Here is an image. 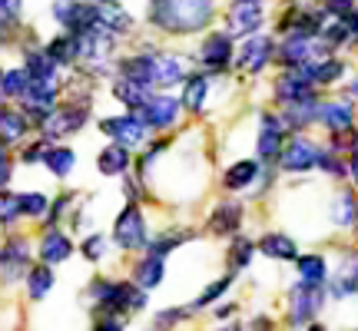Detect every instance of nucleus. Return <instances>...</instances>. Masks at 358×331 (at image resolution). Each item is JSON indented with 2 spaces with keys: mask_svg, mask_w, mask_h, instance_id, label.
I'll return each instance as SVG.
<instances>
[{
  "mask_svg": "<svg viewBox=\"0 0 358 331\" xmlns=\"http://www.w3.org/2000/svg\"><path fill=\"white\" fill-rule=\"evenodd\" d=\"M213 17V0H153V24L189 34Z\"/></svg>",
  "mask_w": 358,
  "mask_h": 331,
  "instance_id": "f257e3e1",
  "label": "nucleus"
},
{
  "mask_svg": "<svg viewBox=\"0 0 358 331\" xmlns=\"http://www.w3.org/2000/svg\"><path fill=\"white\" fill-rule=\"evenodd\" d=\"M103 133H110L120 146H140L146 140V123L140 116H113L103 119Z\"/></svg>",
  "mask_w": 358,
  "mask_h": 331,
  "instance_id": "f03ea898",
  "label": "nucleus"
},
{
  "mask_svg": "<svg viewBox=\"0 0 358 331\" xmlns=\"http://www.w3.org/2000/svg\"><path fill=\"white\" fill-rule=\"evenodd\" d=\"M176 113H179V103L173 96H150V100L140 106V119L146 126H173L176 123Z\"/></svg>",
  "mask_w": 358,
  "mask_h": 331,
  "instance_id": "7ed1b4c3",
  "label": "nucleus"
},
{
  "mask_svg": "<svg viewBox=\"0 0 358 331\" xmlns=\"http://www.w3.org/2000/svg\"><path fill=\"white\" fill-rule=\"evenodd\" d=\"M53 17H57V20H60L64 27L87 30V27L96 24V7H90V3H77V0H57Z\"/></svg>",
  "mask_w": 358,
  "mask_h": 331,
  "instance_id": "20e7f679",
  "label": "nucleus"
},
{
  "mask_svg": "<svg viewBox=\"0 0 358 331\" xmlns=\"http://www.w3.org/2000/svg\"><path fill=\"white\" fill-rule=\"evenodd\" d=\"M143 239H146L143 216H140V209H133V205H129L127 212L116 219V242L123 245V249H140Z\"/></svg>",
  "mask_w": 358,
  "mask_h": 331,
  "instance_id": "39448f33",
  "label": "nucleus"
},
{
  "mask_svg": "<svg viewBox=\"0 0 358 331\" xmlns=\"http://www.w3.org/2000/svg\"><path fill=\"white\" fill-rule=\"evenodd\" d=\"M282 166L289 169V172H302V169H312V166H319V146L308 140H295L285 156H282Z\"/></svg>",
  "mask_w": 358,
  "mask_h": 331,
  "instance_id": "423d86ee",
  "label": "nucleus"
},
{
  "mask_svg": "<svg viewBox=\"0 0 358 331\" xmlns=\"http://www.w3.org/2000/svg\"><path fill=\"white\" fill-rule=\"evenodd\" d=\"M319 302H322L319 285H299L292 292V321L295 325H302V321L312 318V315L319 311Z\"/></svg>",
  "mask_w": 358,
  "mask_h": 331,
  "instance_id": "0eeeda50",
  "label": "nucleus"
},
{
  "mask_svg": "<svg viewBox=\"0 0 358 331\" xmlns=\"http://www.w3.org/2000/svg\"><path fill=\"white\" fill-rule=\"evenodd\" d=\"M186 60L182 57H153V87H169V83H179V80L186 77Z\"/></svg>",
  "mask_w": 358,
  "mask_h": 331,
  "instance_id": "6e6552de",
  "label": "nucleus"
},
{
  "mask_svg": "<svg viewBox=\"0 0 358 331\" xmlns=\"http://www.w3.org/2000/svg\"><path fill=\"white\" fill-rule=\"evenodd\" d=\"M27 106H34V110H47L53 106V96H57V77H30L27 80Z\"/></svg>",
  "mask_w": 358,
  "mask_h": 331,
  "instance_id": "1a4fd4ad",
  "label": "nucleus"
},
{
  "mask_svg": "<svg viewBox=\"0 0 358 331\" xmlns=\"http://www.w3.org/2000/svg\"><path fill=\"white\" fill-rule=\"evenodd\" d=\"M83 126V110L80 106H64V110H57L43 119V129L53 133V136H60V133H73V129Z\"/></svg>",
  "mask_w": 358,
  "mask_h": 331,
  "instance_id": "9d476101",
  "label": "nucleus"
},
{
  "mask_svg": "<svg viewBox=\"0 0 358 331\" xmlns=\"http://www.w3.org/2000/svg\"><path fill=\"white\" fill-rule=\"evenodd\" d=\"M268 57H272V40L252 37V40H245L243 53H239V66H245V70H262Z\"/></svg>",
  "mask_w": 358,
  "mask_h": 331,
  "instance_id": "9b49d317",
  "label": "nucleus"
},
{
  "mask_svg": "<svg viewBox=\"0 0 358 331\" xmlns=\"http://www.w3.org/2000/svg\"><path fill=\"white\" fill-rule=\"evenodd\" d=\"M203 64L206 66H213V70H222V66L229 64V57H232V43L226 34H216V37H209L203 43Z\"/></svg>",
  "mask_w": 358,
  "mask_h": 331,
  "instance_id": "f8f14e48",
  "label": "nucleus"
},
{
  "mask_svg": "<svg viewBox=\"0 0 358 331\" xmlns=\"http://www.w3.org/2000/svg\"><path fill=\"white\" fill-rule=\"evenodd\" d=\"M232 30H239V34H249V30H256L262 24V10H259V0H239V7L232 10L229 17Z\"/></svg>",
  "mask_w": 358,
  "mask_h": 331,
  "instance_id": "ddd939ff",
  "label": "nucleus"
},
{
  "mask_svg": "<svg viewBox=\"0 0 358 331\" xmlns=\"http://www.w3.org/2000/svg\"><path fill=\"white\" fill-rule=\"evenodd\" d=\"M282 146V123L275 116H262V133H259V156H275Z\"/></svg>",
  "mask_w": 358,
  "mask_h": 331,
  "instance_id": "4468645a",
  "label": "nucleus"
},
{
  "mask_svg": "<svg viewBox=\"0 0 358 331\" xmlns=\"http://www.w3.org/2000/svg\"><path fill=\"white\" fill-rule=\"evenodd\" d=\"M319 116L332 133H348L352 129V110H348L345 103H329V106L319 110Z\"/></svg>",
  "mask_w": 358,
  "mask_h": 331,
  "instance_id": "2eb2a0df",
  "label": "nucleus"
},
{
  "mask_svg": "<svg viewBox=\"0 0 358 331\" xmlns=\"http://www.w3.org/2000/svg\"><path fill=\"white\" fill-rule=\"evenodd\" d=\"M96 24H103L106 30H129L133 17L123 7H116V3H100L96 7Z\"/></svg>",
  "mask_w": 358,
  "mask_h": 331,
  "instance_id": "dca6fc26",
  "label": "nucleus"
},
{
  "mask_svg": "<svg viewBox=\"0 0 358 331\" xmlns=\"http://www.w3.org/2000/svg\"><path fill=\"white\" fill-rule=\"evenodd\" d=\"M129 163V153H127V146H106L100 153V172H106V176H120L123 169H127Z\"/></svg>",
  "mask_w": 358,
  "mask_h": 331,
  "instance_id": "f3484780",
  "label": "nucleus"
},
{
  "mask_svg": "<svg viewBox=\"0 0 358 331\" xmlns=\"http://www.w3.org/2000/svg\"><path fill=\"white\" fill-rule=\"evenodd\" d=\"M275 96H279L282 103H295V100H302V96H312V89H308L306 80L292 77V73H285V77L275 83Z\"/></svg>",
  "mask_w": 358,
  "mask_h": 331,
  "instance_id": "a211bd4d",
  "label": "nucleus"
},
{
  "mask_svg": "<svg viewBox=\"0 0 358 331\" xmlns=\"http://www.w3.org/2000/svg\"><path fill=\"white\" fill-rule=\"evenodd\" d=\"M259 249H262L268 258H295V252H299L292 239H285V235H275V232H272V235H266V239L259 242Z\"/></svg>",
  "mask_w": 358,
  "mask_h": 331,
  "instance_id": "6ab92c4d",
  "label": "nucleus"
},
{
  "mask_svg": "<svg viewBox=\"0 0 358 331\" xmlns=\"http://www.w3.org/2000/svg\"><path fill=\"white\" fill-rule=\"evenodd\" d=\"M239 219H243L239 203H226L213 212V229L216 232H232V229H239Z\"/></svg>",
  "mask_w": 358,
  "mask_h": 331,
  "instance_id": "aec40b11",
  "label": "nucleus"
},
{
  "mask_svg": "<svg viewBox=\"0 0 358 331\" xmlns=\"http://www.w3.org/2000/svg\"><path fill=\"white\" fill-rule=\"evenodd\" d=\"M123 73L129 80H136L143 87H153V57H133L123 64Z\"/></svg>",
  "mask_w": 358,
  "mask_h": 331,
  "instance_id": "412c9836",
  "label": "nucleus"
},
{
  "mask_svg": "<svg viewBox=\"0 0 358 331\" xmlns=\"http://www.w3.org/2000/svg\"><path fill=\"white\" fill-rule=\"evenodd\" d=\"M136 281L143 288H156L163 281V255H150L140 268H136Z\"/></svg>",
  "mask_w": 358,
  "mask_h": 331,
  "instance_id": "4be33fe9",
  "label": "nucleus"
},
{
  "mask_svg": "<svg viewBox=\"0 0 358 331\" xmlns=\"http://www.w3.org/2000/svg\"><path fill=\"white\" fill-rule=\"evenodd\" d=\"M40 255H43V262H64L66 255H70V242H66L60 232H47V239L40 245Z\"/></svg>",
  "mask_w": 358,
  "mask_h": 331,
  "instance_id": "5701e85b",
  "label": "nucleus"
},
{
  "mask_svg": "<svg viewBox=\"0 0 358 331\" xmlns=\"http://www.w3.org/2000/svg\"><path fill=\"white\" fill-rule=\"evenodd\" d=\"M299 272H302V285H322L325 281V258L306 255V258H299Z\"/></svg>",
  "mask_w": 358,
  "mask_h": 331,
  "instance_id": "b1692460",
  "label": "nucleus"
},
{
  "mask_svg": "<svg viewBox=\"0 0 358 331\" xmlns=\"http://www.w3.org/2000/svg\"><path fill=\"white\" fill-rule=\"evenodd\" d=\"M73 159H77V156L70 153V149H64V146H53V149L43 153V163L53 169V176H66V172L73 169Z\"/></svg>",
  "mask_w": 358,
  "mask_h": 331,
  "instance_id": "393cba45",
  "label": "nucleus"
},
{
  "mask_svg": "<svg viewBox=\"0 0 358 331\" xmlns=\"http://www.w3.org/2000/svg\"><path fill=\"white\" fill-rule=\"evenodd\" d=\"M256 176H259V166L245 159V163H236L229 172H226V186H229V189H243V186H249Z\"/></svg>",
  "mask_w": 358,
  "mask_h": 331,
  "instance_id": "a878e982",
  "label": "nucleus"
},
{
  "mask_svg": "<svg viewBox=\"0 0 358 331\" xmlns=\"http://www.w3.org/2000/svg\"><path fill=\"white\" fill-rule=\"evenodd\" d=\"M116 96H120V100L123 103H129V106H133V110H140L143 103L150 100V96H146V87H143V83H136V80H123V83H116Z\"/></svg>",
  "mask_w": 358,
  "mask_h": 331,
  "instance_id": "bb28decb",
  "label": "nucleus"
},
{
  "mask_svg": "<svg viewBox=\"0 0 358 331\" xmlns=\"http://www.w3.org/2000/svg\"><path fill=\"white\" fill-rule=\"evenodd\" d=\"M348 292H358V258H348L338 279H335V295H348Z\"/></svg>",
  "mask_w": 358,
  "mask_h": 331,
  "instance_id": "cd10ccee",
  "label": "nucleus"
},
{
  "mask_svg": "<svg viewBox=\"0 0 358 331\" xmlns=\"http://www.w3.org/2000/svg\"><path fill=\"white\" fill-rule=\"evenodd\" d=\"M24 129H27V119H20L17 113H7V110H0V140H20L24 136Z\"/></svg>",
  "mask_w": 358,
  "mask_h": 331,
  "instance_id": "c85d7f7f",
  "label": "nucleus"
},
{
  "mask_svg": "<svg viewBox=\"0 0 358 331\" xmlns=\"http://www.w3.org/2000/svg\"><path fill=\"white\" fill-rule=\"evenodd\" d=\"M358 212V205L355 199L348 196V192H342V196H335V205H332V219H335V226H352V219H355Z\"/></svg>",
  "mask_w": 358,
  "mask_h": 331,
  "instance_id": "c756f323",
  "label": "nucleus"
},
{
  "mask_svg": "<svg viewBox=\"0 0 358 331\" xmlns=\"http://www.w3.org/2000/svg\"><path fill=\"white\" fill-rule=\"evenodd\" d=\"M27 288H30V298H43V295L53 288L50 268H34V272H30V279H27Z\"/></svg>",
  "mask_w": 358,
  "mask_h": 331,
  "instance_id": "7c9ffc66",
  "label": "nucleus"
},
{
  "mask_svg": "<svg viewBox=\"0 0 358 331\" xmlns=\"http://www.w3.org/2000/svg\"><path fill=\"white\" fill-rule=\"evenodd\" d=\"M50 57L57 64H70L77 57V37H57L50 43Z\"/></svg>",
  "mask_w": 358,
  "mask_h": 331,
  "instance_id": "2f4dec72",
  "label": "nucleus"
},
{
  "mask_svg": "<svg viewBox=\"0 0 358 331\" xmlns=\"http://www.w3.org/2000/svg\"><path fill=\"white\" fill-rule=\"evenodd\" d=\"M206 89H209V80L206 77H192L189 87H186V96H182V103L189 106V110H199L206 100Z\"/></svg>",
  "mask_w": 358,
  "mask_h": 331,
  "instance_id": "473e14b6",
  "label": "nucleus"
},
{
  "mask_svg": "<svg viewBox=\"0 0 358 331\" xmlns=\"http://www.w3.org/2000/svg\"><path fill=\"white\" fill-rule=\"evenodd\" d=\"M27 80H30V73H27V70H10L7 77L0 80V87H3V96H24Z\"/></svg>",
  "mask_w": 358,
  "mask_h": 331,
  "instance_id": "72a5a7b5",
  "label": "nucleus"
},
{
  "mask_svg": "<svg viewBox=\"0 0 358 331\" xmlns=\"http://www.w3.org/2000/svg\"><path fill=\"white\" fill-rule=\"evenodd\" d=\"M20 212H24V209H20V196H7V192H0V222H3V226H10Z\"/></svg>",
  "mask_w": 358,
  "mask_h": 331,
  "instance_id": "f704fd0d",
  "label": "nucleus"
},
{
  "mask_svg": "<svg viewBox=\"0 0 358 331\" xmlns=\"http://www.w3.org/2000/svg\"><path fill=\"white\" fill-rule=\"evenodd\" d=\"M342 70H345V66L338 64V60H325V64H315V83H332V80L342 77Z\"/></svg>",
  "mask_w": 358,
  "mask_h": 331,
  "instance_id": "c9c22d12",
  "label": "nucleus"
},
{
  "mask_svg": "<svg viewBox=\"0 0 358 331\" xmlns=\"http://www.w3.org/2000/svg\"><path fill=\"white\" fill-rule=\"evenodd\" d=\"M20 209H24L27 216H43L47 212V196H40V192L20 196Z\"/></svg>",
  "mask_w": 358,
  "mask_h": 331,
  "instance_id": "e433bc0d",
  "label": "nucleus"
},
{
  "mask_svg": "<svg viewBox=\"0 0 358 331\" xmlns=\"http://www.w3.org/2000/svg\"><path fill=\"white\" fill-rule=\"evenodd\" d=\"M20 13V0H0V24H13Z\"/></svg>",
  "mask_w": 358,
  "mask_h": 331,
  "instance_id": "4c0bfd02",
  "label": "nucleus"
},
{
  "mask_svg": "<svg viewBox=\"0 0 358 331\" xmlns=\"http://www.w3.org/2000/svg\"><path fill=\"white\" fill-rule=\"evenodd\" d=\"M226 288H229V279H219L216 285H209V288H206V292H203V298H199L196 305H209V302H213V298H219V295L226 292Z\"/></svg>",
  "mask_w": 358,
  "mask_h": 331,
  "instance_id": "58836bf2",
  "label": "nucleus"
},
{
  "mask_svg": "<svg viewBox=\"0 0 358 331\" xmlns=\"http://www.w3.org/2000/svg\"><path fill=\"white\" fill-rule=\"evenodd\" d=\"M103 249H106V239H103V235H93V239H87V242H83V252H87V258H100Z\"/></svg>",
  "mask_w": 358,
  "mask_h": 331,
  "instance_id": "ea45409f",
  "label": "nucleus"
},
{
  "mask_svg": "<svg viewBox=\"0 0 358 331\" xmlns=\"http://www.w3.org/2000/svg\"><path fill=\"white\" fill-rule=\"evenodd\" d=\"M249 255H252V245H249V242H236V249H232V265L243 268L245 262H249Z\"/></svg>",
  "mask_w": 358,
  "mask_h": 331,
  "instance_id": "a19ab883",
  "label": "nucleus"
},
{
  "mask_svg": "<svg viewBox=\"0 0 358 331\" xmlns=\"http://www.w3.org/2000/svg\"><path fill=\"white\" fill-rule=\"evenodd\" d=\"M325 7H332V13H338V17H345V13H352V0H325Z\"/></svg>",
  "mask_w": 358,
  "mask_h": 331,
  "instance_id": "79ce46f5",
  "label": "nucleus"
},
{
  "mask_svg": "<svg viewBox=\"0 0 358 331\" xmlns=\"http://www.w3.org/2000/svg\"><path fill=\"white\" fill-rule=\"evenodd\" d=\"M10 179V163H7V156H3V149H0V186Z\"/></svg>",
  "mask_w": 358,
  "mask_h": 331,
  "instance_id": "37998d69",
  "label": "nucleus"
},
{
  "mask_svg": "<svg viewBox=\"0 0 358 331\" xmlns=\"http://www.w3.org/2000/svg\"><path fill=\"white\" fill-rule=\"evenodd\" d=\"M352 176H355V182H358V149H355V159H352Z\"/></svg>",
  "mask_w": 358,
  "mask_h": 331,
  "instance_id": "c03bdc74",
  "label": "nucleus"
},
{
  "mask_svg": "<svg viewBox=\"0 0 358 331\" xmlns=\"http://www.w3.org/2000/svg\"><path fill=\"white\" fill-rule=\"evenodd\" d=\"M352 96H358V80H355V83H352Z\"/></svg>",
  "mask_w": 358,
  "mask_h": 331,
  "instance_id": "a18cd8bd",
  "label": "nucleus"
},
{
  "mask_svg": "<svg viewBox=\"0 0 358 331\" xmlns=\"http://www.w3.org/2000/svg\"><path fill=\"white\" fill-rule=\"evenodd\" d=\"M355 219H358V212H355Z\"/></svg>",
  "mask_w": 358,
  "mask_h": 331,
  "instance_id": "49530a36",
  "label": "nucleus"
},
{
  "mask_svg": "<svg viewBox=\"0 0 358 331\" xmlns=\"http://www.w3.org/2000/svg\"><path fill=\"white\" fill-rule=\"evenodd\" d=\"M0 80H3V77H0Z\"/></svg>",
  "mask_w": 358,
  "mask_h": 331,
  "instance_id": "de8ad7c7",
  "label": "nucleus"
}]
</instances>
